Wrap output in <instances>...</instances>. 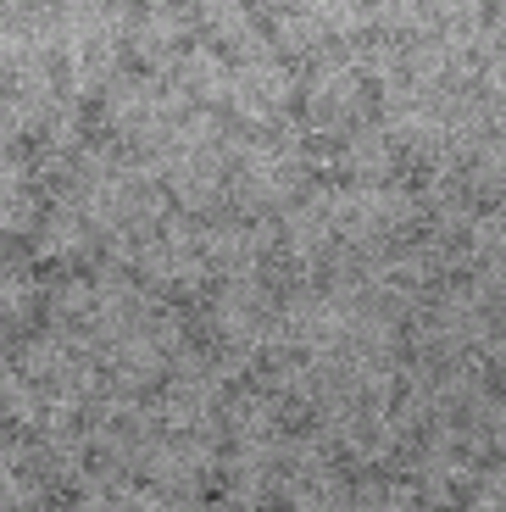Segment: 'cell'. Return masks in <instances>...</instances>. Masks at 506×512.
Here are the masks:
<instances>
[{"label":"cell","mask_w":506,"mask_h":512,"mask_svg":"<svg viewBox=\"0 0 506 512\" xmlns=\"http://www.w3.org/2000/svg\"><path fill=\"white\" fill-rule=\"evenodd\" d=\"M340 167L351 173V184H390L395 179V140L384 134L379 123H356L345 128V145H340Z\"/></svg>","instance_id":"1"},{"label":"cell","mask_w":506,"mask_h":512,"mask_svg":"<svg viewBox=\"0 0 506 512\" xmlns=\"http://www.w3.org/2000/svg\"><path fill=\"white\" fill-rule=\"evenodd\" d=\"M89 245H95V229L84 223V212H78L73 201H56L51 212L34 223V256L78 262V256H89Z\"/></svg>","instance_id":"2"}]
</instances>
